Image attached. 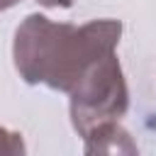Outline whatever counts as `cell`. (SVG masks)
<instances>
[{"mask_svg": "<svg viewBox=\"0 0 156 156\" xmlns=\"http://www.w3.org/2000/svg\"><path fill=\"white\" fill-rule=\"evenodd\" d=\"M37 2H41L46 7H71L73 5V0H37Z\"/></svg>", "mask_w": 156, "mask_h": 156, "instance_id": "obj_4", "label": "cell"}, {"mask_svg": "<svg viewBox=\"0 0 156 156\" xmlns=\"http://www.w3.org/2000/svg\"><path fill=\"white\" fill-rule=\"evenodd\" d=\"M68 95L71 122L83 141L95 132L117 124L129 107V93L115 51L100 58Z\"/></svg>", "mask_w": 156, "mask_h": 156, "instance_id": "obj_2", "label": "cell"}, {"mask_svg": "<svg viewBox=\"0 0 156 156\" xmlns=\"http://www.w3.org/2000/svg\"><path fill=\"white\" fill-rule=\"evenodd\" d=\"M22 151H24L22 134L0 127V154H22Z\"/></svg>", "mask_w": 156, "mask_h": 156, "instance_id": "obj_3", "label": "cell"}, {"mask_svg": "<svg viewBox=\"0 0 156 156\" xmlns=\"http://www.w3.org/2000/svg\"><path fill=\"white\" fill-rule=\"evenodd\" d=\"M119 34L117 20H93L76 27L29 15L15 34V66L32 85L71 93L100 58L117 49Z\"/></svg>", "mask_w": 156, "mask_h": 156, "instance_id": "obj_1", "label": "cell"}, {"mask_svg": "<svg viewBox=\"0 0 156 156\" xmlns=\"http://www.w3.org/2000/svg\"><path fill=\"white\" fill-rule=\"evenodd\" d=\"M17 2H22V0H0V12L7 10V7H12V5H17Z\"/></svg>", "mask_w": 156, "mask_h": 156, "instance_id": "obj_5", "label": "cell"}]
</instances>
